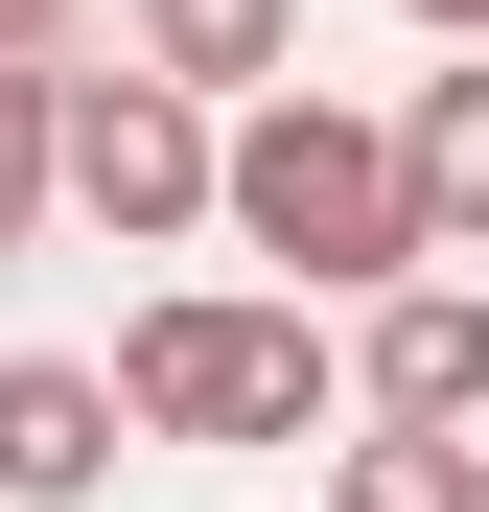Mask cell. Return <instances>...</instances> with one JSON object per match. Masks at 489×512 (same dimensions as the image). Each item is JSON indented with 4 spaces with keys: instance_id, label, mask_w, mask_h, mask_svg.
Segmentation results:
<instances>
[{
    "instance_id": "6da1fadb",
    "label": "cell",
    "mask_w": 489,
    "mask_h": 512,
    "mask_svg": "<svg viewBox=\"0 0 489 512\" xmlns=\"http://www.w3.org/2000/svg\"><path fill=\"white\" fill-rule=\"evenodd\" d=\"M210 233L280 256V303H396V280H443L420 187H396V117H350V94H257V117H233Z\"/></svg>"
},
{
    "instance_id": "7a4b0ae2",
    "label": "cell",
    "mask_w": 489,
    "mask_h": 512,
    "mask_svg": "<svg viewBox=\"0 0 489 512\" xmlns=\"http://www.w3.org/2000/svg\"><path fill=\"white\" fill-rule=\"evenodd\" d=\"M117 419L140 443H326V419H350V326L257 303V280H163L117 326Z\"/></svg>"
},
{
    "instance_id": "3957f363",
    "label": "cell",
    "mask_w": 489,
    "mask_h": 512,
    "mask_svg": "<svg viewBox=\"0 0 489 512\" xmlns=\"http://www.w3.org/2000/svg\"><path fill=\"white\" fill-rule=\"evenodd\" d=\"M233 187V117L210 94H163V70H70V210H94L117 256H187Z\"/></svg>"
},
{
    "instance_id": "277c9868",
    "label": "cell",
    "mask_w": 489,
    "mask_h": 512,
    "mask_svg": "<svg viewBox=\"0 0 489 512\" xmlns=\"http://www.w3.org/2000/svg\"><path fill=\"white\" fill-rule=\"evenodd\" d=\"M350 419H396V443H489V280L350 303Z\"/></svg>"
},
{
    "instance_id": "5b68a950",
    "label": "cell",
    "mask_w": 489,
    "mask_h": 512,
    "mask_svg": "<svg viewBox=\"0 0 489 512\" xmlns=\"http://www.w3.org/2000/svg\"><path fill=\"white\" fill-rule=\"evenodd\" d=\"M117 466H140V419L94 350H0V512H94Z\"/></svg>"
},
{
    "instance_id": "8992f818",
    "label": "cell",
    "mask_w": 489,
    "mask_h": 512,
    "mask_svg": "<svg viewBox=\"0 0 489 512\" xmlns=\"http://www.w3.org/2000/svg\"><path fill=\"white\" fill-rule=\"evenodd\" d=\"M117 70H163V94H210V117H257V94H303V0H117Z\"/></svg>"
},
{
    "instance_id": "52a82bcc",
    "label": "cell",
    "mask_w": 489,
    "mask_h": 512,
    "mask_svg": "<svg viewBox=\"0 0 489 512\" xmlns=\"http://www.w3.org/2000/svg\"><path fill=\"white\" fill-rule=\"evenodd\" d=\"M396 187H420V233H443V256H489V47H443V70H420Z\"/></svg>"
},
{
    "instance_id": "ba28073f",
    "label": "cell",
    "mask_w": 489,
    "mask_h": 512,
    "mask_svg": "<svg viewBox=\"0 0 489 512\" xmlns=\"http://www.w3.org/2000/svg\"><path fill=\"white\" fill-rule=\"evenodd\" d=\"M70 210V70H0V256H47Z\"/></svg>"
},
{
    "instance_id": "9c48e42d",
    "label": "cell",
    "mask_w": 489,
    "mask_h": 512,
    "mask_svg": "<svg viewBox=\"0 0 489 512\" xmlns=\"http://www.w3.org/2000/svg\"><path fill=\"white\" fill-rule=\"evenodd\" d=\"M326 512H489V443H396L373 419V443L326 466Z\"/></svg>"
},
{
    "instance_id": "30bf717a",
    "label": "cell",
    "mask_w": 489,
    "mask_h": 512,
    "mask_svg": "<svg viewBox=\"0 0 489 512\" xmlns=\"http://www.w3.org/2000/svg\"><path fill=\"white\" fill-rule=\"evenodd\" d=\"M396 24H420V47H489V0H396Z\"/></svg>"
}]
</instances>
